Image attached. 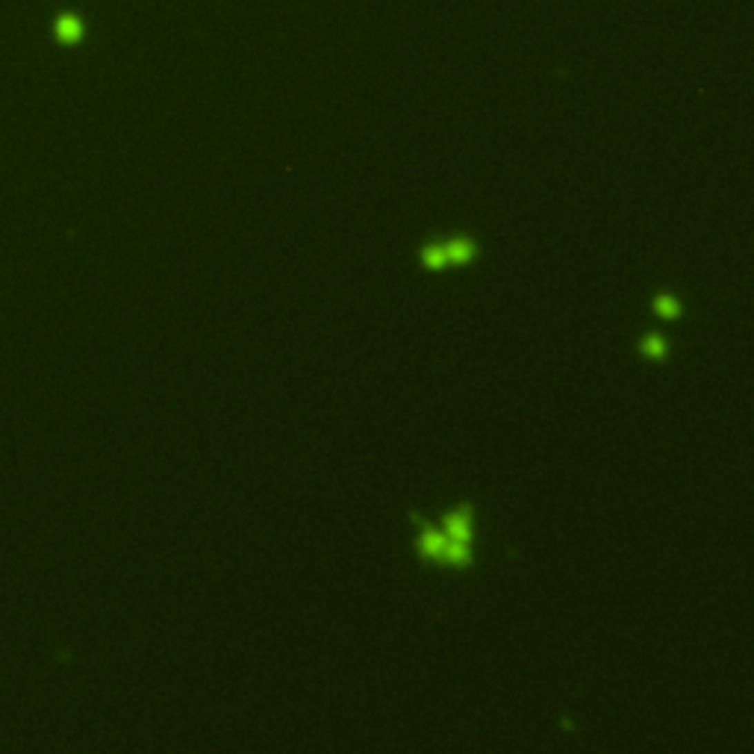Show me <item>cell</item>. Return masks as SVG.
I'll use <instances>...</instances> for the list:
<instances>
[{
    "label": "cell",
    "mask_w": 754,
    "mask_h": 754,
    "mask_svg": "<svg viewBox=\"0 0 754 754\" xmlns=\"http://www.w3.org/2000/svg\"><path fill=\"white\" fill-rule=\"evenodd\" d=\"M469 513L472 510L469 507H463L460 513H454V516H448L445 519V525H448V536L451 539H460V542H465L472 536V528H469Z\"/></svg>",
    "instance_id": "obj_1"
},
{
    "label": "cell",
    "mask_w": 754,
    "mask_h": 754,
    "mask_svg": "<svg viewBox=\"0 0 754 754\" xmlns=\"http://www.w3.org/2000/svg\"><path fill=\"white\" fill-rule=\"evenodd\" d=\"M421 554H427V557H439L442 560V551H445V536H439L434 534V530H427L425 528V534H421Z\"/></svg>",
    "instance_id": "obj_2"
},
{
    "label": "cell",
    "mask_w": 754,
    "mask_h": 754,
    "mask_svg": "<svg viewBox=\"0 0 754 754\" xmlns=\"http://www.w3.org/2000/svg\"><path fill=\"white\" fill-rule=\"evenodd\" d=\"M445 253H448V262H469L474 257V245H469L465 239H457L445 245Z\"/></svg>",
    "instance_id": "obj_3"
},
{
    "label": "cell",
    "mask_w": 754,
    "mask_h": 754,
    "mask_svg": "<svg viewBox=\"0 0 754 754\" xmlns=\"http://www.w3.org/2000/svg\"><path fill=\"white\" fill-rule=\"evenodd\" d=\"M442 560H451V563H465V560H469V548H465V542L445 536V551H442Z\"/></svg>",
    "instance_id": "obj_4"
},
{
    "label": "cell",
    "mask_w": 754,
    "mask_h": 754,
    "mask_svg": "<svg viewBox=\"0 0 754 754\" xmlns=\"http://www.w3.org/2000/svg\"><path fill=\"white\" fill-rule=\"evenodd\" d=\"M421 260H425V265H430V269H439V265H445V262H448L445 245H434V248H427L425 253H421Z\"/></svg>",
    "instance_id": "obj_5"
},
{
    "label": "cell",
    "mask_w": 754,
    "mask_h": 754,
    "mask_svg": "<svg viewBox=\"0 0 754 754\" xmlns=\"http://www.w3.org/2000/svg\"><path fill=\"white\" fill-rule=\"evenodd\" d=\"M642 348H646L648 357H663V351H666V342H663L660 336H648L646 342H642Z\"/></svg>",
    "instance_id": "obj_6"
},
{
    "label": "cell",
    "mask_w": 754,
    "mask_h": 754,
    "mask_svg": "<svg viewBox=\"0 0 754 754\" xmlns=\"http://www.w3.org/2000/svg\"><path fill=\"white\" fill-rule=\"evenodd\" d=\"M657 309H660L663 316H669V318H675V316H678V304H675L672 298H666V295H663V298H657Z\"/></svg>",
    "instance_id": "obj_7"
},
{
    "label": "cell",
    "mask_w": 754,
    "mask_h": 754,
    "mask_svg": "<svg viewBox=\"0 0 754 754\" xmlns=\"http://www.w3.org/2000/svg\"><path fill=\"white\" fill-rule=\"evenodd\" d=\"M59 32L65 39H77V32H80V27H77V21L74 18H65L62 24H59Z\"/></svg>",
    "instance_id": "obj_8"
}]
</instances>
